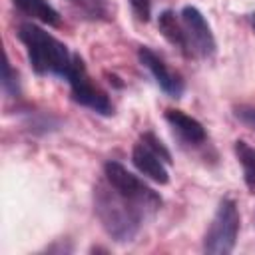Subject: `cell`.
Here are the masks:
<instances>
[{
    "instance_id": "cell-1",
    "label": "cell",
    "mask_w": 255,
    "mask_h": 255,
    "mask_svg": "<svg viewBox=\"0 0 255 255\" xmlns=\"http://www.w3.org/2000/svg\"><path fill=\"white\" fill-rule=\"evenodd\" d=\"M94 213L102 229L118 243H129L147 219L129 199H126L106 177L94 187Z\"/></svg>"
},
{
    "instance_id": "cell-2",
    "label": "cell",
    "mask_w": 255,
    "mask_h": 255,
    "mask_svg": "<svg viewBox=\"0 0 255 255\" xmlns=\"http://www.w3.org/2000/svg\"><path fill=\"white\" fill-rule=\"evenodd\" d=\"M18 40L26 48L28 62L38 76H58L66 78L74 54L64 42L52 36L48 30L34 22H22L16 30Z\"/></svg>"
},
{
    "instance_id": "cell-3",
    "label": "cell",
    "mask_w": 255,
    "mask_h": 255,
    "mask_svg": "<svg viewBox=\"0 0 255 255\" xmlns=\"http://www.w3.org/2000/svg\"><path fill=\"white\" fill-rule=\"evenodd\" d=\"M104 177L126 197L129 199L147 219L153 217L161 205H163V199L161 195L151 189L143 179H139L137 175H133L126 165H122L120 161H106L104 163Z\"/></svg>"
},
{
    "instance_id": "cell-4",
    "label": "cell",
    "mask_w": 255,
    "mask_h": 255,
    "mask_svg": "<svg viewBox=\"0 0 255 255\" xmlns=\"http://www.w3.org/2000/svg\"><path fill=\"white\" fill-rule=\"evenodd\" d=\"M241 227L239 207L231 197H223L203 235V251L209 255H229L235 249Z\"/></svg>"
},
{
    "instance_id": "cell-5",
    "label": "cell",
    "mask_w": 255,
    "mask_h": 255,
    "mask_svg": "<svg viewBox=\"0 0 255 255\" xmlns=\"http://www.w3.org/2000/svg\"><path fill=\"white\" fill-rule=\"evenodd\" d=\"M70 86V94H72V100L100 116H112L114 114V106H112V100L108 98V94L90 78L88 70H86V64L84 60L74 54L72 58V66L64 78Z\"/></svg>"
},
{
    "instance_id": "cell-6",
    "label": "cell",
    "mask_w": 255,
    "mask_h": 255,
    "mask_svg": "<svg viewBox=\"0 0 255 255\" xmlns=\"http://www.w3.org/2000/svg\"><path fill=\"white\" fill-rule=\"evenodd\" d=\"M179 18L183 24V32H185L191 58H203V60L213 58L217 52V42L201 10L195 6H183L179 12Z\"/></svg>"
},
{
    "instance_id": "cell-7",
    "label": "cell",
    "mask_w": 255,
    "mask_h": 255,
    "mask_svg": "<svg viewBox=\"0 0 255 255\" xmlns=\"http://www.w3.org/2000/svg\"><path fill=\"white\" fill-rule=\"evenodd\" d=\"M137 60H139V64L151 74V78L155 80V84L159 86V90H161L163 94H167L169 98H175V100L183 96V92H185V82H183V78H181L177 72H173L151 48L139 46V48H137Z\"/></svg>"
},
{
    "instance_id": "cell-8",
    "label": "cell",
    "mask_w": 255,
    "mask_h": 255,
    "mask_svg": "<svg viewBox=\"0 0 255 255\" xmlns=\"http://www.w3.org/2000/svg\"><path fill=\"white\" fill-rule=\"evenodd\" d=\"M131 163L135 165V169L139 173H143L147 179L159 183V185H167L169 183V169L167 163L151 149L147 147L141 139L133 145L131 149Z\"/></svg>"
},
{
    "instance_id": "cell-9",
    "label": "cell",
    "mask_w": 255,
    "mask_h": 255,
    "mask_svg": "<svg viewBox=\"0 0 255 255\" xmlns=\"http://www.w3.org/2000/svg\"><path fill=\"white\" fill-rule=\"evenodd\" d=\"M163 118H165L167 126L173 129V133H177V137L183 143H189V145H201V143H205L207 131H205L203 124L199 120H195L193 116H187L185 112L175 110V108H167L165 114H163Z\"/></svg>"
},
{
    "instance_id": "cell-10",
    "label": "cell",
    "mask_w": 255,
    "mask_h": 255,
    "mask_svg": "<svg viewBox=\"0 0 255 255\" xmlns=\"http://www.w3.org/2000/svg\"><path fill=\"white\" fill-rule=\"evenodd\" d=\"M157 30H159L161 36H163L173 48H177L185 58H191L179 14H175L173 10H163V12H159V16H157Z\"/></svg>"
},
{
    "instance_id": "cell-11",
    "label": "cell",
    "mask_w": 255,
    "mask_h": 255,
    "mask_svg": "<svg viewBox=\"0 0 255 255\" xmlns=\"http://www.w3.org/2000/svg\"><path fill=\"white\" fill-rule=\"evenodd\" d=\"M12 4L28 18L52 26V28H60L62 26V16L60 12L48 2V0H12Z\"/></svg>"
},
{
    "instance_id": "cell-12",
    "label": "cell",
    "mask_w": 255,
    "mask_h": 255,
    "mask_svg": "<svg viewBox=\"0 0 255 255\" xmlns=\"http://www.w3.org/2000/svg\"><path fill=\"white\" fill-rule=\"evenodd\" d=\"M233 151L237 161L241 163L243 169V179L245 185L251 193H255V147L251 143H247L245 139H235L233 141Z\"/></svg>"
},
{
    "instance_id": "cell-13",
    "label": "cell",
    "mask_w": 255,
    "mask_h": 255,
    "mask_svg": "<svg viewBox=\"0 0 255 255\" xmlns=\"http://www.w3.org/2000/svg\"><path fill=\"white\" fill-rule=\"evenodd\" d=\"M84 18L88 20H108L110 12L106 6V0H68Z\"/></svg>"
},
{
    "instance_id": "cell-14",
    "label": "cell",
    "mask_w": 255,
    "mask_h": 255,
    "mask_svg": "<svg viewBox=\"0 0 255 255\" xmlns=\"http://www.w3.org/2000/svg\"><path fill=\"white\" fill-rule=\"evenodd\" d=\"M2 92H4V96H8V98H18L20 92H22L18 72L12 68L8 56L4 58V66H2Z\"/></svg>"
},
{
    "instance_id": "cell-15",
    "label": "cell",
    "mask_w": 255,
    "mask_h": 255,
    "mask_svg": "<svg viewBox=\"0 0 255 255\" xmlns=\"http://www.w3.org/2000/svg\"><path fill=\"white\" fill-rule=\"evenodd\" d=\"M139 139H141L147 147H151V149H153V151H155L167 165H171V161H173V159H171V151L165 147V143H163L153 131H143V133L139 135Z\"/></svg>"
},
{
    "instance_id": "cell-16",
    "label": "cell",
    "mask_w": 255,
    "mask_h": 255,
    "mask_svg": "<svg viewBox=\"0 0 255 255\" xmlns=\"http://www.w3.org/2000/svg\"><path fill=\"white\" fill-rule=\"evenodd\" d=\"M131 12L139 22H149L151 18V8H153V0H129Z\"/></svg>"
},
{
    "instance_id": "cell-17",
    "label": "cell",
    "mask_w": 255,
    "mask_h": 255,
    "mask_svg": "<svg viewBox=\"0 0 255 255\" xmlns=\"http://www.w3.org/2000/svg\"><path fill=\"white\" fill-rule=\"evenodd\" d=\"M233 116H235L243 126L255 129V106H245V104L235 106V108H233Z\"/></svg>"
},
{
    "instance_id": "cell-18",
    "label": "cell",
    "mask_w": 255,
    "mask_h": 255,
    "mask_svg": "<svg viewBox=\"0 0 255 255\" xmlns=\"http://www.w3.org/2000/svg\"><path fill=\"white\" fill-rule=\"evenodd\" d=\"M247 22H249V26H251V30L255 32V14H247Z\"/></svg>"
}]
</instances>
